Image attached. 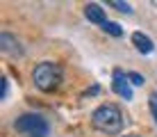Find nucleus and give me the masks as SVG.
I'll return each instance as SVG.
<instances>
[{"mask_svg":"<svg viewBox=\"0 0 157 137\" xmlns=\"http://www.w3.org/2000/svg\"><path fill=\"white\" fill-rule=\"evenodd\" d=\"M91 126L102 135H118L125 126V117H123L121 107L114 103H105V105L96 107L91 112Z\"/></svg>","mask_w":157,"mask_h":137,"instance_id":"obj_1","label":"nucleus"},{"mask_svg":"<svg viewBox=\"0 0 157 137\" xmlns=\"http://www.w3.org/2000/svg\"><path fill=\"white\" fill-rule=\"evenodd\" d=\"M32 80H34V85L39 87L41 91L52 94L64 82V69L55 62H41V64H36V66L32 69Z\"/></svg>","mask_w":157,"mask_h":137,"instance_id":"obj_2","label":"nucleus"},{"mask_svg":"<svg viewBox=\"0 0 157 137\" xmlns=\"http://www.w3.org/2000/svg\"><path fill=\"white\" fill-rule=\"evenodd\" d=\"M14 128L25 137H48V133H50L48 119L41 117V114H36V112H25V114H21V117H16Z\"/></svg>","mask_w":157,"mask_h":137,"instance_id":"obj_3","label":"nucleus"},{"mask_svg":"<svg viewBox=\"0 0 157 137\" xmlns=\"http://www.w3.org/2000/svg\"><path fill=\"white\" fill-rule=\"evenodd\" d=\"M0 50L9 57H23L25 55V48L12 32H0Z\"/></svg>","mask_w":157,"mask_h":137,"instance_id":"obj_4","label":"nucleus"},{"mask_svg":"<svg viewBox=\"0 0 157 137\" xmlns=\"http://www.w3.org/2000/svg\"><path fill=\"white\" fill-rule=\"evenodd\" d=\"M112 91L118 94L121 98H125V101H132V87H130V80H128V73H123V71H114L112 73Z\"/></svg>","mask_w":157,"mask_h":137,"instance_id":"obj_5","label":"nucleus"},{"mask_svg":"<svg viewBox=\"0 0 157 137\" xmlns=\"http://www.w3.org/2000/svg\"><path fill=\"white\" fill-rule=\"evenodd\" d=\"M130 39H132V46L137 48L141 55H150V53L155 50L153 39H150L148 34H144V32H132V37H130Z\"/></svg>","mask_w":157,"mask_h":137,"instance_id":"obj_6","label":"nucleus"},{"mask_svg":"<svg viewBox=\"0 0 157 137\" xmlns=\"http://www.w3.org/2000/svg\"><path fill=\"white\" fill-rule=\"evenodd\" d=\"M84 16H86V21H91V23H96V25H105L107 23V16H105V9L100 7L98 2H89L84 7Z\"/></svg>","mask_w":157,"mask_h":137,"instance_id":"obj_7","label":"nucleus"},{"mask_svg":"<svg viewBox=\"0 0 157 137\" xmlns=\"http://www.w3.org/2000/svg\"><path fill=\"white\" fill-rule=\"evenodd\" d=\"M102 30L107 32V34H112V37H123V27L114 23V21H107L105 25H102Z\"/></svg>","mask_w":157,"mask_h":137,"instance_id":"obj_8","label":"nucleus"},{"mask_svg":"<svg viewBox=\"0 0 157 137\" xmlns=\"http://www.w3.org/2000/svg\"><path fill=\"white\" fill-rule=\"evenodd\" d=\"M109 7L118 9L121 14H132V5H128V2H121V0H109Z\"/></svg>","mask_w":157,"mask_h":137,"instance_id":"obj_9","label":"nucleus"},{"mask_svg":"<svg viewBox=\"0 0 157 137\" xmlns=\"http://www.w3.org/2000/svg\"><path fill=\"white\" fill-rule=\"evenodd\" d=\"M148 107H150V114H153V119L157 123V91H153V94L148 96Z\"/></svg>","mask_w":157,"mask_h":137,"instance_id":"obj_10","label":"nucleus"},{"mask_svg":"<svg viewBox=\"0 0 157 137\" xmlns=\"http://www.w3.org/2000/svg\"><path fill=\"white\" fill-rule=\"evenodd\" d=\"M128 80L132 82L134 87H141L144 82H146V80H144V75H141V73H134V71H130V73H128Z\"/></svg>","mask_w":157,"mask_h":137,"instance_id":"obj_11","label":"nucleus"},{"mask_svg":"<svg viewBox=\"0 0 157 137\" xmlns=\"http://www.w3.org/2000/svg\"><path fill=\"white\" fill-rule=\"evenodd\" d=\"M9 94V80H7V75H2V101L7 98Z\"/></svg>","mask_w":157,"mask_h":137,"instance_id":"obj_12","label":"nucleus"},{"mask_svg":"<svg viewBox=\"0 0 157 137\" xmlns=\"http://www.w3.org/2000/svg\"><path fill=\"white\" fill-rule=\"evenodd\" d=\"M125 137H141V135H137V133H130V135H125Z\"/></svg>","mask_w":157,"mask_h":137,"instance_id":"obj_13","label":"nucleus"}]
</instances>
